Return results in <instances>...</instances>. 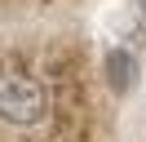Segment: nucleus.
I'll list each match as a JSON object with an SVG mask.
<instances>
[{"label": "nucleus", "mask_w": 146, "mask_h": 142, "mask_svg": "<svg viewBox=\"0 0 146 142\" xmlns=\"http://www.w3.org/2000/svg\"><path fill=\"white\" fill-rule=\"evenodd\" d=\"M44 111H49V93L31 76H13V71L0 76V120L5 124L31 129V124L44 120Z\"/></svg>", "instance_id": "nucleus-1"}, {"label": "nucleus", "mask_w": 146, "mask_h": 142, "mask_svg": "<svg viewBox=\"0 0 146 142\" xmlns=\"http://www.w3.org/2000/svg\"><path fill=\"white\" fill-rule=\"evenodd\" d=\"M106 84L115 89V93H128V89L137 84V58L128 49H111L106 53Z\"/></svg>", "instance_id": "nucleus-2"}, {"label": "nucleus", "mask_w": 146, "mask_h": 142, "mask_svg": "<svg viewBox=\"0 0 146 142\" xmlns=\"http://www.w3.org/2000/svg\"><path fill=\"white\" fill-rule=\"evenodd\" d=\"M133 5H137V13H142V22H146V0H133Z\"/></svg>", "instance_id": "nucleus-3"}]
</instances>
